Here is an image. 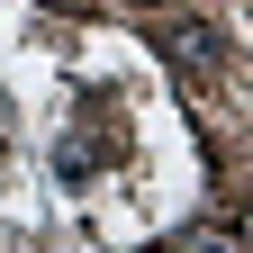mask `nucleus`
Here are the masks:
<instances>
[{"label": "nucleus", "mask_w": 253, "mask_h": 253, "mask_svg": "<svg viewBox=\"0 0 253 253\" xmlns=\"http://www.w3.org/2000/svg\"><path fill=\"white\" fill-rule=\"evenodd\" d=\"M163 54H172V73H190V82H199V73H217V54H226V37H217L208 18H181L172 37H163Z\"/></svg>", "instance_id": "1"}, {"label": "nucleus", "mask_w": 253, "mask_h": 253, "mask_svg": "<svg viewBox=\"0 0 253 253\" xmlns=\"http://www.w3.org/2000/svg\"><path fill=\"white\" fill-rule=\"evenodd\" d=\"M172 253H235V235H226V226H190Z\"/></svg>", "instance_id": "2"}, {"label": "nucleus", "mask_w": 253, "mask_h": 253, "mask_svg": "<svg viewBox=\"0 0 253 253\" xmlns=\"http://www.w3.org/2000/svg\"><path fill=\"white\" fill-rule=\"evenodd\" d=\"M126 9H172V0H126Z\"/></svg>", "instance_id": "3"}]
</instances>
